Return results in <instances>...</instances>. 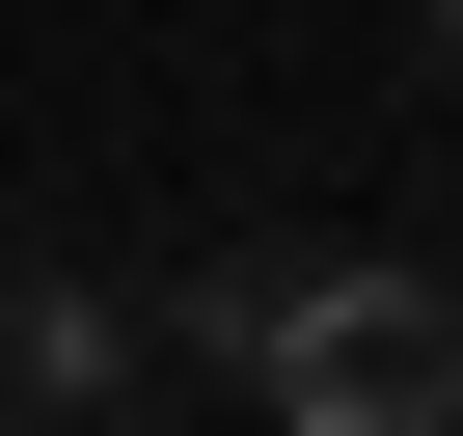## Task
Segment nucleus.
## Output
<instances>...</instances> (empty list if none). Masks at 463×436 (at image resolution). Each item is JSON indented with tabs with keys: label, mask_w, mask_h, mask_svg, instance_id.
Returning <instances> with one entry per match:
<instances>
[{
	"label": "nucleus",
	"mask_w": 463,
	"mask_h": 436,
	"mask_svg": "<svg viewBox=\"0 0 463 436\" xmlns=\"http://www.w3.org/2000/svg\"><path fill=\"white\" fill-rule=\"evenodd\" d=\"M246 382L273 436H463V273H273Z\"/></svg>",
	"instance_id": "f257e3e1"
},
{
	"label": "nucleus",
	"mask_w": 463,
	"mask_h": 436,
	"mask_svg": "<svg viewBox=\"0 0 463 436\" xmlns=\"http://www.w3.org/2000/svg\"><path fill=\"white\" fill-rule=\"evenodd\" d=\"M0 382H28V409H82V382H137V327H109V300H82V273H55V300H28V327H0Z\"/></svg>",
	"instance_id": "f03ea898"
}]
</instances>
